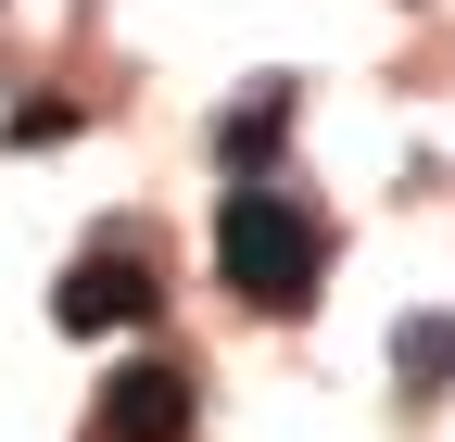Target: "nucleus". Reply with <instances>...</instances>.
<instances>
[{"label":"nucleus","instance_id":"1","mask_svg":"<svg viewBox=\"0 0 455 442\" xmlns=\"http://www.w3.org/2000/svg\"><path fill=\"white\" fill-rule=\"evenodd\" d=\"M215 265H228V291H241L253 316H316V291H329V228H316L291 190L228 178V202H215Z\"/></svg>","mask_w":455,"mask_h":442},{"label":"nucleus","instance_id":"2","mask_svg":"<svg viewBox=\"0 0 455 442\" xmlns=\"http://www.w3.org/2000/svg\"><path fill=\"white\" fill-rule=\"evenodd\" d=\"M152 316H164V265H152L140 241L76 253V265H64V291H51V328H64V342H101V328H152Z\"/></svg>","mask_w":455,"mask_h":442},{"label":"nucleus","instance_id":"3","mask_svg":"<svg viewBox=\"0 0 455 442\" xmlns=\"http://www.w3.org/2000/svg\"><path fill=\"white\" fill-rule=\"evenodd\" d=\"M190 367L178 354H127L101 379V417H89V442H190Z\"/></svg>","mask_w":455,"mask_h":442},{"label":"nucleus","instance_id":"4","mask_svg":"<svg viewBox=\"0 0 455 442\" xmlns=\"http://www.w3.org/2000/svg\"><path fill=\"white\" fill-rule=\"evenodd\" d=\"M278 139H291V76H266V89H241L215 114V164H228V178H266Z\"/></svg>","mask_w":455,"mask_h":442},{"label":"nucleus","instance_id":"5","mask_svg":"<svg viewBox=\"0 0 455 442\" xmlns=\"http://www.w3.org/2000/svg\"><path fill=\"white\" fill-rule=\"evenodd\" d=\"M392 392H405V405H443L455 392V316H405V328H392Z\"/></svg>","mask_w":455,"mask_h":442},{"label":"nucleus","instance_id":"6","mask_svg":"<svg viewBox=\"0 0 455 442\" xmlns=\"http://www.w3.org/2000/svg\"><path fill=\"white\" fill-rule=\"evenodd\" d=\"M13 152H51V139H76V101H13V127H0Z\"/></svg>","mask_w":455,"mask_h":442}]
</instances>
